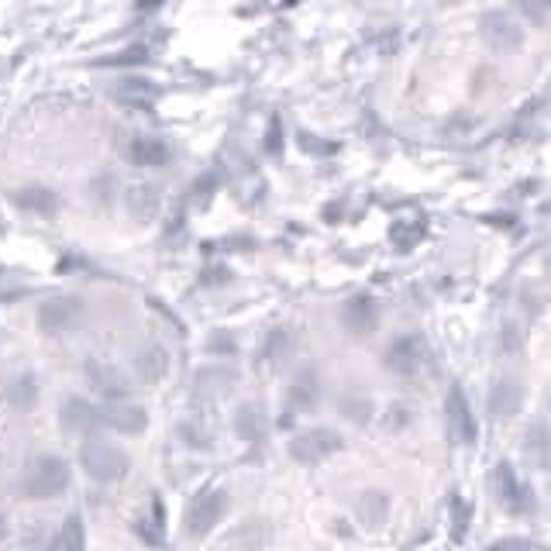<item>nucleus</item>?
<instances>
[{"label": "nucleus", "instance_id": "obj_1", "mask_svg": "<svg viewBox=\"0 0 551 551\" xmlns=\"http://www.w3.org/2000/svg\"><path fill=\"white\" fill-rule=\"evenodd\" d=\"M69 465L56 459V455H42L28 465L25 472V493L35 496V500H52V496L69 490Z\"/></svg>", "mask_w": 551, "mask_h": 551}, {"label": "nucleus", "instance_id": "obj_2", "mask_svg": "<svg viewBox=\"0 0 551 551\" xmlns=\"http://www.w3.org/2000/svg\"><path fill=\"white\" fill-rule=\"evenodd\" d=\"M80 465L87 469L90 479L97 483H118V479L128 476V455L121 448L107 445V441H87L80 452Z\"/></svg>", "mask_w": 551, "mask_h": 551}, {"label": "nucleus", "instance_id": "obj_3", "mask_svg": "<svg viewBox=\"0 0 551 551\" xmlns=\"http://www.w3.org/2000/svg\"><path fill=\"white\" fill-rule=\"evenodd\" d=\"M341 445H345V438H341L338 431H331V428H307V431H300L297 438L290 441V455L300 465H317V462L331 459V455H335Z\"/></svg>", "mask_w": 551, "mask_h": 551}, {"label": "nucleus", "instance_id": "obj_4", "mask_svg": "<svg viewBox=\"0 0 551 551\" xmlns=\"http://www.w3.org/2000/svg\"><path fill=\"white\" fill-rule=\"evenodd\" d=\"M83 304L76 297H52L45 300L42 307H38V328L45 331V335H66V331H73L76 324L83 321Z\"/></svg>", "mask_w": 551, "mask_h": 551}, {"label": "nucleus", "instance_id": "obj_5", "mask_svg": "<svg viewBox=\"0 0 551 551\" xmlns=\"http://www.w3.org/2000/svg\"><path fill=\"white\" fill-rule=\"evenodd\" d=\"M386 366H390L397 376H417L424 366H428V341L421 335H400L386 352Z\"/></svg>", "mask_w": 551, "mask_h": 551}, {"label": "nucleus", "instance_id": "obj_6", "mask_svg": "<svg viewBox=\"0 0 551 551\" xmlns=\"http://www.w3.org/2000/svg\"><path fill=\"white\" fill-rule=\"evenodd\" d=\"M224 510H228V496L204 493L200 500H193L190 510H186V534H190V538H204V534L224 517Z\"/></svg>", "mask_w": 551, "mask_h": 551}, {"label": "nucleus", "instance_id": "obj_7", "mask_svg": "<svg viewBox=\"0 0 551 551\" xmlns=\"http://www.w3.org/2000/svg\"><path fill=\"white\" fill-rule=\"evenodd\" d=\"M445 417H448V431H452L455 445H476L479 431H476V417H472L469 403H465V393L459 386H452L445 403Z\"/></svg>", "mask_w": 551, "mask_h": 551}, {"label": "nucleus", "instance_id": "obj_8", "mask_svg": "<svg viewBox=\"0 0 551 551\" xmlns=\"http://www.w3.org/2000/svg\"><path fill=\"white\" fill-rule=\"evenodd\" d=\"M493 479H496V493H500V500L507 503V510H514V514H527L531 510V490L517 479V472H514V465L510 462H500L496 465V472H493Z\"/></svg>", "mask_w": 551, "mask_h": 551}, {"label": "nucleus", "instance_id": "obj_9", "mask_svg": "<svg viewBox=\"0 0 551 551\" xmlns=\"http://www.w3.org/2000/svg\"><path fill=\"white\" fill-rule=\"evenodd\" d=\"M59 421H62V428L73 431V434H93L97 428H104V414L83 397H69L66 403H62Z\"/></svg>", "mask_w": 551, "mask_h": 551}, {"label": "nucleus", "instance_id": "obj_10", "mask_svg": "<svg viewBox=\"0 0 551 551\" xmlns=\"http://www.w3.org/2000/svg\"><path fill=\"white\" fill-rule=\"evenodd\" d=\"M87 376L100 397H107L111 403L128 400V379L114 366H107V362H87Z\"/></svg>", "mask_w": 551, "mask_h": 551}, {"label": "nucleus", "instance_id": "obj_11", "mask_svg": "<svg viewBox=\"0 0 551 551\" xmlns=\"http://www.w3.org/2000/svg\"><path fill=\"white\" fill-rule=\"evenodd\" d=\"M100 414H104V424H111V428L121 434H142L145 424H149V414H145L138 403H128V400L111 403V407L100 410Z\"/></svg>", "mask_w": 551, "mask_h": 551}, {"label": "nucleus", "instance_id": "obj_12", "mask_svg": "<svg viewBox=\"0 0 551 551\" xmlns=\"http://www.w3.org/2000/svg\"><path fill=\"white\" fill-rule=\"evenodd\" d=\"M521 407H524L521 383H514V379H500V383L493 386V393H490V410L496 417H514Z\"/></svg>", "mask_w": 551, "mask_h": 551}, {"label": "nucleus", "instance_id": "obj_13", "mask_svg": "<svg viewBox=\"0 0 551 551\" xmlns=\"http://www.w3.org/2000/svg\"><path fill=\"white\" fill-rule=\"evenodd\" d=\"M345 324H348L352 335H372L376 324H379V307L372 304L369 297L352 300V304L345 307Z\"/></svg>", "mask_w": 551, "mask_h": 551}, {"label": "nucleus", "instance_id": "obj_14", "mask_svg": "<svg viewBox=\"0 0 551 551\" xmlns=\"http://www.w3.org/2000/svg\"><path fill=\"white\" fill-rule=\"evenodd\" d=\"M131 162L135 166H162V162L169 159V145L162 142V138H152V135H142V138H135L131 142Z\"/></svg>", "mask_w": 551, "mask_h": 551}, {"label": "nucleus", "instance_id": "obj_15", "mask_svg": "<svg viewBox=\"0 0 551 551\" xmlns=\"http://www.w3.org/2000/svg\"><path fill=\"white\" fill-rule=\"evenodd\" d=\"M4 397H7V403H11V407H18V410L35 407V403H38V383H35V376H31V372H21L18 379H11V383H7Z\"/></svg>", "mask_w": 551, "mask_h": 551}, {"label": "nucleus", "instance_id": "obj_16", "mask_svg": "<svg viewBox=\"0 0 551 551\" xmlns=\"http://www.w3.org/2000/svg\"><path fill=\"white\" fill-rule=\"evenodd\" d=\"M49 551H87V534H83L80 517H66V524L59 527V534L52 538Z\"/></svg>", "mask_w": 551, "mask_h": 551}, {"label": "nucleus", "instance_id": "obj_17", "mask_svg": "<svg viewBox=\"0 0 551 551\" xmlns=\"http://www.w3.org/2000/svg\"><path fill=\"white\" fill-rule=\"evenodd\" d=\"M155 97H159V90H155L152 80H124L118 87V100L131 107H152Z\"/></svg>", "mask_w": 551, "mask_h": 551}, {"label": "nucleus", "instance_id": "obj_18", "mask_svg": "<svg viewBox=\"0 0 551 551\" xmlns=\"http://www.w3.org/2000/svg\"><path fill=\"white\" fill-rule=\"evenodd\" d=\"M135 366H138V376L155 383V379H162V372H166L169 359H166V352H162L159 345H149L145 352L135 355Z\"/></svg>", "mask_w": 551, "mask_h": 551}, {"label": "nucleus", "instance_id": "obj_19", "mask_svg": "<svg viewBox=\"0 0 551 551\" xmlns=\"http://www.w3.org/2000/svg\"><path fill=\"white\" fill-rule=\"evenodd\" d=\"M386 514H390V500H386L383 493H366V496H359V521H362V524L379 527V524H383Z\"/></svg>", "mask_w": 551, "mask_h": 551}, {"label": "nucleus", "instance_id": "obj_20", "mask_svg": "<svg viewBox=\"0 0 551 551\" xmlns=\"http://www.w3.org/2000/svg\"><path fill=\"white\" fill-rule=\"evenodd\" d=\"M18 204L25 207V211L52 214V211H56V193H49V190H21L18 193Z\"/></svg>", "mask_w": 551, "mask_h": 551}, {"label": "nucleus", "instance_id": "obj_21", "mask_svg": "<svg viewBox=\"0 0 551 551\" xmlns=\"http://www.w3.org/2000/svg\"><path fill=\"white\" fill-rule=\"evenodd\" d=\"M238 434H242V438L259 441L262 438V410L245 407L242 414H238Z\"/></svg>", "mask_w": 551, "mask_h": 551}, {"label": "nucleus", "instance_id": "obj_22", "mask_svg": "<svg viewBox=\"0 0 551 551\" xmlns=\"http://www.w3.org/2000/svg\"><path fill=\"white\" fill-rule=\"evenodd\" d=\"M145 59H149V49H145V45H131V49L118 52L114 59H104L100 66H135V62H145Z\"/></svg>", "mask_w": 551, "mask_h": 551}, {"label": "nucleus", "instance_id": "obj_23", "mask_svg": "<svg viewBox=\"0 0 551 551\" xmlns=\"http://www.w3.org/2000/svg\"><path fill=\"white\" fill-rule=\"evenodd\" d=\"M452 510H455V538H462V534H465V517H469V507H465V500H459V496H455Z\"/></svg>", "mask_w": 551, "mask_h": 551}, {"label": "nucleus", "instance_id": "obj_24", "mask_svg": "<svg viewBox=\"0 0 551 551\" xmlns=\"http://www.w3.org/2000/svg\"><path fill=\"white\" fill-rule=\"evenodd\" d=\"M490 551H534V548H531V541H524V538H503V541H496Z\"/></svg>", "mask_w": 551, "mask_h": 551}, {"label": "nucleus", "instance_id": "obj_25", "mask_svg": "<svg viewBox=\"0 0 551 551\" xmlns=\"http://www.w3.org/2000/svg\"><path fill=\"white\" fill-rule=\"evenodd\" d=\"M521 7L527 11V18H531V21H545V7H548V0H521Z\"/></svg>", "mask_w": 551, "mask_h": 551}, {"label": "nucleus", "instance_id": "obj_26", "mask_svg": "<svg viewBox=\"0 0 551 551\" xmlns=\"http://www.w3.org/2000/svg\"><path fill=\"white\" fill-rule=\"evenodd\" d=\"M162 4H166V0H138V11H142V14H152V11H159V7Z\"/></svg>", "mask_w": 551, "mask_h": 551}, {"label": "nucleus", "instance_id": "obj_27", "mask_svg": "<svg viewBox=\"0 0 551 551\" xmlns=\"http://www.w3.org/2000/svg\"><path fill=\"white\" fill-rule=\"evenodd\" d=\"M7 538V521H4V514H0V541Z\"/></svg>", "mask_w": 551, "mask_h": 551}]
</instances>
